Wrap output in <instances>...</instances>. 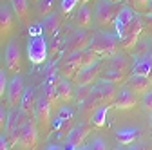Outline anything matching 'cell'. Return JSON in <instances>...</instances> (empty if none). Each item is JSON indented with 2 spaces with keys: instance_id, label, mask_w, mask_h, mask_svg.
<instances>
[{
  "instance_id": "1",
  "label": "cell",
  "mask_w": 152,
  "mask_h": 150,
  "mask_svg": "<svg viewBox=\"0 0 152 150\" xmlns=\"http://www.w3.org/2000/svg\"><path fill=\"white\" fill-rule=\"evenodd\" d=\"M89 47L100 56H114V54H118L120 38L110 34V33L98 31L91 36V45Z\"/></svg>"
},
{
  "instance_id": "2",
  "label": "cell",
  "mask_w": 152,
  "mask_h": 150,
  "mask_svg": "<svg viewBox=\"0 0 152 150\" xmlns=\"http://www.w3.org/2000/svg\"><path fill=\"white\" fill-rule=\"evenodd\" d=\"M120 9H116V4H112L110 0H98L96 2V9H94V22L98 27H110L114 25L116 15Z\"/></svg>"
},
{
  "instance_id": "3",
  "label": "cell",
  "mask_w": 152,
  "mask_h": 150,
  "mask_svg": "<svg viewBox=\"0 0 152 150\" xmlns=\"http://www.w3.org/2000/svg\"><path fill=\"white\" fill-rule=\"evenodd\" d=\"M26 51H27V60L33 65H42L47 60V54H49L45 36L44 34H40V36H31V38L27 40V49Z\"/></svg>"
},
{
  "instance_id": "4",
  "label": "cell",
  "mask_w": 152,
  "mask_h": 150,
  "mask_svg": "<svg viewBox=\"0 0 152 150\" xmlns=\"http://www.w3.org/2000/svg\"><path fill=\"white\" fill-rule=\"evenodd\" d=\"M51 105L45 101V98L42 96H36V110H34V121L38 125V130L44 134V136H49V127H51Z\"/></svg>"
},
{
  "instance_id": "5",
  "label": "cell",
  "mask_w": 152,
  "mask_h": 150,
  "mask_svg": "<svg viewBox=\"0 0 152 150\" xmlns=\"http://www.w3.org/2000/svg\"><path fill=\"white\" fill-rule=\"evenodd\" d=\"M4 63H6V71L11 76H16L22 69V54H20V47L18 42L13 38L7 42L6 45V52H4Z\"/></svg>"
},
{
  "instance_id": "6",
  "label": "cell",
  "mask_w": 152,
  "mask_h": 150,
  "mask_svg": "<svg viewBox=\"0 0 152 150\" xmlns=\"http://www.w3.org/2000/svg\"><path fill=\"white\" fill-rule=\"evenodd\" d=\"M24 92H26L24 78L20 76V74L11 76L9 83H7V92H6L9 108H18V107H20V101H22V98H24Z\"/></svg>"
},
{
  "instance_id": "7",
  "label": "cell",
  "mask_w": 152,
  "mask_h": 150,
  "mask_svg": "<svg viewBox=\"0 0 152 150\" xmlns=\"http://www.w3.org/2000/svg\"><path fill=\"white\" fill-rule=\"evenodd\" d=\"M82 67H83V51H80V52H71V54H67L65 58H64V62L60 63V74H62V78H76V74H78L80 71H82Z\"/></svg>"
},
{
  "instance_id": "8",
  "label": "cell",
  "mask_w": 152,
  "mask_h": 150,
  "mask_svg": "<svg viewBox=\"0 0 152 150\" xmlns=\"http://www.w3.org/2000/svg\"><path fill=\"white\" fill-rule=\"evenodd\" d=\"M36 145H38V125H36L34 118H27V121L24 123L20 141H18V148L20 150H34Z\"/></svg>"
},
{
  "instance_id": "9",
  "label": "cell",
  "mask_w": 152,
  "mask_h": 150,
  "mask_svg": "<svg viewBox=\"0 0 152 150\" xmlns=\"http://www.w3.org/2000/svg\"><path fill=\"white\" fill-rule=\"evenodd\" d=\"M91 45V34L87 33V29H80V31H74L69 38L65 40V52H80L89 49Z\"/></svg>"
},
{
  "instance_id": "10",
  "label": "cell",
  "mask_w": 152,
  "mask_h": 150,
  "mask_svg": "<svg viewBox=\"0 0 152 150\" xmlns=\"http://www.w3.org/2000/svg\"><path fill=\"white\" fill-rule=\"evenodd\" d=\"M89 132H91V125L89 123H80L78 127H72L69 136L65 138L64 150H76L78 146H82L83 141H85V138L89 136Z\"/></svg>"
},
{
  "instance_id": "11",
  "label": "cell",
  "mask_w": 152,
  "mask_h": 150,
  "mask_svg": "<svg viewBox=\"0 0 152 150\" xmlns=\"http://www.w3.org/2000/svg\"><path fill=\"white\" fill-rule=\"evenodd\" d=\"M141 31H143V22H141V18L136 15V16L130 20V24L127 25L125 34H123V38H121L123 49H132V47H134V45L138 44V38H140Z\"/></svg>"
},
{
  "instance_id": "12",
  "label": "cell",
  "mask_w": 152,
  "mask_h": 150,
  "mask_svg": "<svg viewBox=\"0 0 152 150\" xmlns=\"http://www.w3.org/2000/svg\"><path fill=\"white\" fill-rule=\"evenodd\" d=\"M136 16V13H134V9L132 7H129V6H123V7H120V11H118V15H116V20H114V33H116V36L120 38V42H121V38H123V34H125V29H127V25L130 24V20Z\"/></svg>"
},
{
  "instance_id": "13",
  "label": "cell",
  "mask_w": 152,
  "mask_h": 150,
  "mask_svg": "<svg viewBox=\"0 0 152 150\" xmlns=\"http://www.w3.org/2000/svg\"><path fill=\"white\" fill-rule=\"evenodd\" d=\"M94 90H96V94L100 96L102 105L112 107L114 98H116V94H118V85H114L110 82H105V80H100L96 85H94Z\"/></svg>"
},
{
  "instance_id": "14",
  "label": "cell",
  "mask_w": 152,
  "mask_h": 150,
  "mask_svg": "<svg viewBox=\"0 0 152 150\" xmlns=\"http://www.w3.org/2000/svg\"><path fill=\"white\" fill-rule=\"evenodd\" d=\"M100 105H102L100 96L96 94V90H92L91 98H87L83 103H80V119H82V123H91L94 112H96V108Z\"/></svg>"
},
{
  "instance_id": "15",
  "label": "cell",
  "mask_w": 152,
  "mask_h": 150,
  "mask_svg": "<svg viewBox=\"0 0 152 150\" xmlns=\"http://www.w3.org/2000/svg\"><path fill=\"white\" fill-rule=\"evenodd\" d=\"M13 24H15V20H13V9L9 6L2 4V6H0V42L6 40L7 36L11 34Z\"/></svg>"
},
{
  "instance_id": "16",
  "label": "cell",
  "mask_w": 152,
  "mask_h": 150,
  "mask_svg": "<svg viewBox=\"0 0 152 150\" xmlns=\"http://www.w3.org/2000/svg\"><path fill=\"white\" fill-rule=\"evenodd\" d=\"M127 85H129V90L134 92L136 96H143L148 90H152V83L148 82V78L138 76V74H132V76L127 80Z\"/></svg>"
},
{
  "instance_id": "17",
  "label": "cell",
  "mask_w": 152,
  "mask_h": 150,
  "mask_svg": "<svg viewBox=\"0 0 152 150\" xmlns=\"http://www.w3.org/2000/svg\"><path fill=\"white\" fill-rule=\"evenodd\" d=\"M136 103H138V100H136V94H134V92H130L129 89H121V90H118L116 98H114L112 107H114V108L127 110V108H132Z\"/></svg>"
},
{
  "instance_id": "18",
  "label": "cell",
  "mask_w": 152,
  "mask_h": 150,
  "mask_svg": "<svg viewBox=\"0 0 152 150\" xmlns=\"http://www.w3.org/2000/svg\"><path fill=\"white\" fill-rule=\"evenodd\" d=\"M20 112L26 116V118H34V110H36V96L31 87H26V92H24V98L20 101Z\"/></svg>"
},
{
  "instance_id": "19",
  "label": "cell",
  "mask_w": 152,
  "mask_h": 150,
  "mask_svg": "<svg viewBox=\"0 0 152 150\" xmlns=\"http://www.w3.org/2000/svg\"><path fill=\"white\" fill-rule=\"evenodd\" d=\"M98 71H100V63H94V65H91V67H85V69H82L78 74H76V78H74V82H76V85H92L94 83V80L98 78Z\"/></svg>"
},
{
  "instance_id": "20",
  "label": "cell",
  "mask_w": 152,
  "mask_h": 150,
  "mask_svg": "<svg viewBox=\"0 0 152 150\" xmlns=\"http://www.w3.org/2000/svg\"><path fill=\"white\" fill-rule=\"evenodd\" d=\"M60 24H62V16L60 13L53 11L51 15H47L44 20H42V27H44V36H56L60 29Z\"/></svg>"
},
{
  "instance_id": "21",
  "label": "cell",
  "mask_w": 152,
  "mask_h": 150,
  "mask_svg": "<svg viewBox=\"0 0 152 150\" xmlns=\"http://www.w3.org/2000/svg\"><path fill=\"white\" fill-rule=\"evenodd\" d=\"M29 2L31 0H11V7L22 25H29Z\"/></svg>"
},
{
  "instance_id": "22",
  "label": "cell",
  "mask_w": 152,
  "mask_h": 150,
  "mask_svg": "<svg viewBox=\"0 0 152 150\" xmlns=\"http://www.w3.org/2000/svg\"><path fill=\"white\" fill-rule=\"evenodd\" d=\"M92 16H94L92 9L87 4H80V7L76 9V15H74V22H76V25H78L80 29H89Z\"/></svg>"
},
{
  "instance_id": "23",
  "label": "cell",
  "mask_w": 152,
  "mask_h": 150,
  "mask_svg": "<svg viewBox=\"0 0 152 150\" xmlns=\"http://www.w3.org/2000/svg\"><path fill=\"white\" fill-rule=\"evenodd\" d=\"M56 82H58V80H53V82L47 80V83L42 89V96L45 98V101L51 105L53 110L60 108V100H58V96H56Z\"/></svg>"
},
{
  "instance_id": "24",
  "label": "cell",
  "mask_w": 152,
  "mask_h": 150,
  "mask_svg": "<svg viewBox=\"0 0 152 150\" xmlns=\"http://www.w3.org/2000/svg\"><path fill=\"white\" fill-rule=\"evenodd\" d=\"M56 96H58V100L62 103H69L74 98V90H72L71 82H67L65 78H60L56 82Z\"/></svg>"
},
{
  "instance_id": "25",
  "label": "cell",
  "mask_w": 152,
  "mask_h": 150,
  "mask_svg": "<svg viewBox=\"0 0 152 150\" xmlns=\"http://www.w3.org/2000/svg\"><path fill=\"white\" fill-rule=\"evenodd\" d=\"M138 128H134V127H129V128H120L118 132H116V139H118V143L120 145H132L136 139H138Z\"/></svg>"
},
{
  "instance_id": "26",
  "label": "cell",
  "mask_w": 152,
  "mask_h": 150,
  "mask_svg": "<svg viewBox=\"0 0 152 150\" xmlns=\"http://www.w3.org/2000/svg\"><path fill=\"white\" fill-rule=\"evenodd\" d=\"M150 65H152V56H143V58H136L134 60V65H132V74H138V76H145L150 71Z\"/></svg>"
},
{
  "instance_id": "27",
  "label": "cell",
  "mask_w": 152,
  "mask_h": 150,
  "mask_svg": "<svg viewBox=\"0 0 152 150\" xmlns=\"http://www.w3.org/2000/svg\"><path fill=\"white\" fill-rule=\"evenodd\" d=\"M109 69H114V71H120V72L127 74V71H129V62H127L125 56L114 54V56H110V60H109Z\"/></svg>"
},
{
  "instance_id": "28",
  "label": "cell",
  "mask_w": 152,
  "mask_h": 150,
  "mask_svg": "<svg viewBox=\"0 0 152 150\" xmlns=\"http://www.w3.org/2000/svg\"><path fill=\"white\" fill-rule=\"evenodd\" d=\"M109 108L110 107H107V105H100L96 108V112H94L92 119H91V125L96 127V128H102L105 125V121H107V112H109Z\"/></svg>"
},
{
  "instance_id": "29",
  "label": "cell",
  "mask_w": 152,
  "mask_h": 150,
  "mask_svg": "<svg viewBox=\"0 0 152 150\" xmlns=\"http://www.w3.org/2000/svg\"><path fill=\"white\" fill-rule=\"evenodd\" d=\"M125 78H127V74H123V72H120V71H114V69H107L102 80L110 82V83H114V85H120V83L125 82Z\"/></svg>"
},
{
  "instance_id": "30",
  "label": "cell",
  "mask_w": 152,
  "mask_h": 150,
  "mask_svg": "<svg viewBox=\"0 0 152 150\" xmlns=\"http://www.w3.org/2000/svg\"><path fill=\"white\" fill-rule=\"evenodd\" d=\"M92 90H94V87H91V85H80V87H76V90H74V100H76V103L80 105L87 98H91Z\"/></svg>"
},
{
  "instance_id": "31",
  "label": "cell",
  "mask_w": 152,
  "mask_h": 150,
  "mask_svg": "<svg viewBox=\"0 0 152 150\" xmlns=\"http://www.w3.org/2000/svg\"><path fill=\"white\" fill-rule=\"evenodd\" d=\"M51 13H53V0H40V2H36V15L42 20Z\"/></svg>"
},
{
  "instance_id": "32",
  "label": "cell",
  "mask_w": 152,
  "mask_h": 150,
  "mask_svg": "<svg viewBox=\"0 0 152 150\" xmlns=\"http://www.w3.org/2000/svg\"><path fill=\"white\" fill-rule=\"evenodd\" d=\"M80 4V0H62V4H60V13L64 15H69L72 9H76V6Z\"/></svg>"
},
{
  "instance_id": "33",
  "label": "cell",
  "mask_w": 152,
  "mask_h": 150,
  "mask_svg": "<svg viewBox=\"0 0 152 150\" xmlns=\"http://www.w3.org/2000/svg\"><path fill=\"white\" fill-rule=\"evenodd\" d=\"M141 108L147 112V114H150V112H152V90H148L147 92V94H143L141 96Z\"/></svg>"
},
{
  "instance_id": "34",
  "label": "cell",
  "mask_w": 152,
  "mask_h": 150,
  "mask_svg": "<svg viewBox=\"0 0 152 150\" xmlns=\"http://www.w3.org/2000/svg\"><path fill=\"white\" fill-rule=\"evenodd\" d=\"M7 83H9V80H7V71L0 69V100H2L6 96V92H7Z\"/></svg>"
},
{
  "instance_id": "35",
  "label": "cell",
  "mask_w": 152,
  "mask_h": 150,
  "mask_svg": "<svg viewBox=\"0 0 152 150\" xmlns=\"http://www.w3.org/2000/svg\"><path fill=\"white\" fill-rule=\"evenodd\" d=\"M27 34H29V38H31V36H40V34H44L42 22H38V24H31V25H29V29H27Z\"/></svg>"
},
{
  "instance_id": "36",
  "label": "cell",
  "mask_w": 152,
  "mask_h": 150,
  "mask_svg": "<svg viewBox=\"0 0 152 150\" xmlns=\"http://www.w3.org/2000/svg\"><path fill=\"white\" fill-rule=\"evenodd\" d=\"M89 150H107V145L102 138H94L89 145Z\"/></svg>"
},
{
  "instance_id": "37",
  "label": "cell",
  "mask_w": 152,
  "mask_h": 150,
  "mask_svg": "<svg viewBox=\"0 0 152 150\" xmlns=\"http://www.w3.org/2000/svg\"><path fill=\"white\" fill-rule=\"evenodd\" d=\"M6 121H7V110H6V107H4V105H0V136L4 134Z\"/></svg>"
},
{
  "instance_id": "38",
  "label": "cell",
  "mask_w": 152,
  "mask_h": 150,
  "mask_svg": "<svg viewBox=\"0 0 152 150\" xmlns=\"http://www.w3.org/2000/svg\"><path fill=\"white\" fill-rule=\"evenodd\" d=\"M132 6H134L136 11L145 13V9H147V6H148V0H132Z\"/></svg>"
},
{
  "instance_id": "39",
  "label": "cell",
  "mask_w": 152,
  "mask_h": 150,
  "mask_svg": "<svg viewBox=\"0 0 152 150\" xmlns=\"http://www.w3.org/2000/svg\"><path fill=\"white\" fill-rule=\"evenodd\" d=\"M0 150H9V143H7L6 136H0Z\"/></svg>"
},
{
  "instance_id": "40",
  "label": "cell",
  "mask_w": 152,
  "mask_h": 150,
  "mask_svg": "<svg viewBox=\"0 0 152 150\" xmlns=\"http://www.w3.org/2000/svg\"><path fill=\"white\" fill-rule=\"evenodd\" d=\"M127 150H145L141 145H136V143H132V145H129V148Z\"/></svg>"
},
{
  "instance_id": "41",
  "label": "cell",
  "mask_w": 152,
  "mask_h": 150,
  "mask_svg": "<svg viewBox=\"0 0 152 150\" xmlns=\"http://www.w3.org/2000/svg\"><path fill=\"white\" fill-rule=\"evenodd\" d=\"M145 15L152 16V0H148V6H147V9H145Z\"/></svg>"
},
{
  "instance_id": "42",
  "label": "cell",
  "mask_w": 152,
  "mask_h": 150,
  "mask_svg": "<svg viewBox=\"0 0 152 150\" xmlns=\"http://www.w3.org/2000/svg\"><path fill=\"white\" fill-rule=\"evenodd\" d=\"M45 150H64V146H60V145H51V146H47Z\"/></svg>"
},
{
  "instance_id": "43",
  "label": "cell",
  "mask_w": 152,
  "mask_h": 150,
  "mask_svg": "<svg viewBox=\"0 0 152 150\" xmlns=\"http://www.w3.org/2000/svg\"><path fill=\"white\" fill-rule=\"evenodd\" d=\"M147 78H148V82L152 83V65H150V71H148V74H147Z\"/></svg>"
},
{
  "instance_id": "44",
  "label": "cell",
  "mask_w": 152,
  "mask_h": 150,
  "mask_svg": "<svg viewBox=\"0 0 152 150\" xmlns=\"http://www.w3.org/2000/svg\"><path fill=\"white\" fill-rule=\"evenodd\" d=\"M76 150H89V146H83V145H82V146H78Z\"/></svg>"
},
{
  "instance_id": "45",
  "label": "cell",
  "mask_w": 152,
  "mask_h": 150,
  "mask_svg": "<svg viewBox=\"0 0 152 150\" xmlns=\"http://www.w3.org/2000/svg\"><path fill=\"white\" fill-rule=\"evenodd\" d=\"M112 4H120V2H123V0H110Z\"/></svg>"
},
{
  "instance_id": "46",
  "label": "cell",
  "mask_w": 152,
  "mask_h": 150,
  "mask_svg": "<svg viewBox=\"0 0 152 150\" xmlns=\"http://www.w3.org/2000/svg\"><path fill=\"white\" fill-rule=\"evenodd\" d=\"M91 0H80V4H89Z\"/></svg>"
},
{
  "instance_id": "47",
  "label": "cell",
  "mask_w": 152,
  "mask_h": 150,
  "mask_svg": "<svg viewBox=\"0 0 152 150\" xmlns=\"http://www.w3.org/2000/svg\"><path fill=\"white\" fill-rule=\"evenodd\" d=\"M0 69H2V52H0Z\"/></svg>"
},
{
  "instance_id": "48",
  "label": "cell",
  "mask_w": 152,
  "mask_h": 150,
  "mask_svg": "<svg viewBox=\"0 0 152 150\" xmlns=\"http://www.w3.org/2000/svg\"><path fill=\"white\" fill-rule=\"evenodd\" d=\"M150 130H152V112H150Z\"/></svg>"
},
{
  "instance_id": "49",
  "label": "cell",
  "mask_w": 152,
  "mask_h": 150,
  "mask_svg": "<svg viewBox=\"0 0 152 150\" xmlns=\"http://www.w3.org/2000/svg\"><path fill=\"white\" fill-rule=\"evenodd\" d=\"M114 150H123V148H121V146H116V148H114Z\"/></svg>"
},
{
  "instance_id": "50",
  "label": "cell",
  "mask_w": 152,
  "mask_h": 150,
  "mask_svg": "<svg viewBox=\"0 0 152 150\" xmlns=\"http://www.w3.org/2000/svg\"><path fill=\"white\" fill-rule=\"evenodd\" d=\"M31 2H33V4H36V2H40V0H31Z\"/></svg>"
}]
</instances>
